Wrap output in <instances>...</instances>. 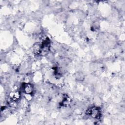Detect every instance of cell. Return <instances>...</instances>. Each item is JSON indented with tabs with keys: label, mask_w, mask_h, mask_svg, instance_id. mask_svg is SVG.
I'll return each instance as SVG.
<instances>
[{
	"label": "cell",
	"mask_w": 125,
	"mask_h": 125,
	"mask_svg": "<svg viewBox=\"0 0 125 125\" xmlns=\"http://www.w3.org/2000/svg\"><path fill=\"white\" fill-rule=\"evenodd\" d=\"M87 114L94 119H99L101 115V109L99 107L93 106L87 110Z\"/></svg>",
	"instance_id": "cell-1"
},
{
	"label": "cell",
	"mask_w": 125,
	"mask_h": 125,
	"mask_svg": "<svg viewBox=\"0 0 125 125\" xmlns=\"http://www.w3.org/2000/svg\"><path fill=\"white\" fill-rule=\"evenodd\" d=\"M23 90L26 94H31L34 91L33 86L29 83H24L23 85Z\"/></svg>",
	"instance_id": "cell-2"
},
{
	"label": "cell",
	"mask_w": 125,
	"mask_h": 125,
	"mask_svg": "<svg viewBox=\"0 0 125 125\" xmlns=\"http://www.w3.org/2000/svg\"><path fill=\"white\" fill-rule=\"evenodd\" d=\"M71 100L68 97H64L62 102V105L64 106H67L70 104Z\"/></svg>",
	"instance_id": "cell-3"
}]
</instances>
